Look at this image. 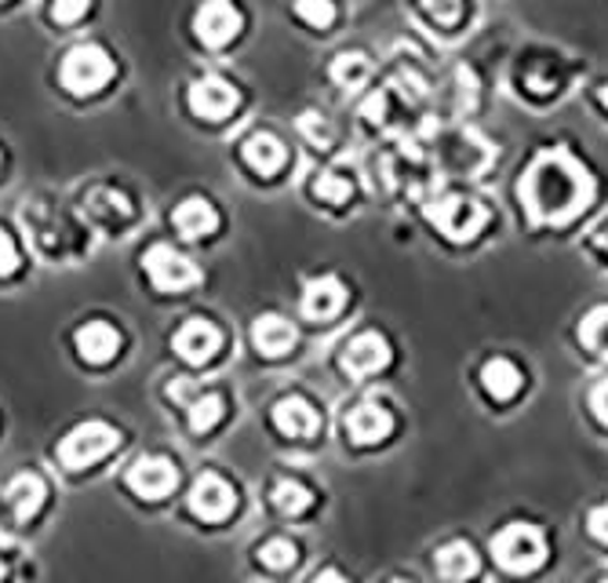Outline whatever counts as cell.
Instances as JSON below:
<instances>
[{
	"mask_svg": "<svg viewBox=\"0 0 608 583\" xmlns=\"http://www.w3.org/2000/svg\"><path fill=\"white\" fill-rule=\"evenodd\" d=\"M521 384H524L521 368L507 358H492L481 368V387L488 390V398H496V401H510L521 390Z\"/></svg>",
	"mask_w": 608,
	"mask_h": 583,
	"instance_id": "7402d4cb",
	"label": "cell"
},
{
	"mask_svg": "<svg viewBox=\"0 0 608 583\" xmlns=\"http://www.w3.org/2000/svg\"><path fill=\"white\" fill-rule=\"evenodd\" d=\"M237 30H241V11H237L230 0H205V4L194 11V33L200 44L222 47L226 41L237 37Z\"/></svg>",
	"mask_w": 608,
	"mask_h": 583,
	"instance_id": "52a82bcc",
	"label": "cell"
},
{
	"mask_svg": "<svg viewBox=\"0 0 608 583\" xmlns=\"http://www.w3.org/2000/svg\"><path fill=\"white\" fill-rule=\"evenodd\" d=\"M85 212L99 223V226H124L131 219V205L121 190H110V186H95L88 190L85 197Z\"/></svg>",
	"mask_w": 608,
	"mask_h": 583,
	"instance_id": "ffe728a7",
	"label": "cell"
},
{
	"mask_svg": "<svg viewBox=\"0 0 608 583\" xmlns=\"http://www.w3.org/2000/svg\"><path fill=\"white\" fill-rule=\"evenodd\" d=\"M295 15H300L306 26L328 30L332 22H336V4H332V0H295Z\"/></svg>",
	"mask_w": 608,
	"mask_h": 583,
	"instance_id": "f1b7e54d",
	"label": "cell"
},
{
	"mask_svg": "<svg viewBox=\"0 0 608 583\" xmlns=\"http://www.w3.org/2000/svg\"><path fill=\"white\" fill-rule=\"evenodd\" d=\"M273 427L284 438H314L317 434V409L306 398H281L273 404Z\"/></svg>",
	"mask_w": 608,
	"mask_h": 583,
	"instance_id": "2e32d148",
	"label": "cell"
},
{
	"mask_svg": "<svg viewBox=\"0 0 608 583\" xmlns=\"http://www.w3.org/2000/svg\"><path fill=\"white\" fill-rule=\"evenodd\" d=\"M390 431H393V415L379 401H361L347 415V434H350V442H357V445L383 442Z\"/></svg>",
	"mask_w": 608,
	"mask_h": 583,
	"instance_id": "9a60e30c",
	"label": "cell"
},
{
	"mask_svg": "<svg viewBox=\"0 0 608 583\" xmlns=\"http://www.w3.org/2000/svg\"><path fill=\"white\" fill-rule=\"evenodd\" d=\"M121 445V434L113 431L110 423L102 420H88V423H77L63 442H58V463L66 471H85L91 463H99L102 456Z\"/></svg>",
	"mask_w": 608,
	"mask_h": 583,
	"instance_id": "3957f363",
	"label": "cell"
},
{
	"mask_svg": "<svg viewBox=\"0 0 608 583\" xmlns=\"http://www.w3.org/2000/svg\"><path fill=\"white\" fill-rule=\"evenodd\" d=\"M350 194H354V186L350 180H343L339 172H321L314 180V197L328 201V205H343V201H350Z\"/></svg>",
	"mask_w": 608,
	"mask_h": 583,
	"instance_id": "83f0119b",
	"label": "cell"
},
{
	"mask_svg": "<svg viewBox=\"0 0 608 583\" xmlns=\"http://www.w3.org/2000/svg\"><path fill=\"white\" fill-rule=\"evenodd\" d=\"M393 583H409V580H393Z\"/></svg>",
	"mask_w": 608,
	"mask_h": 583,
	"instance_id": "f35d334b",
	"label": "cell"
},
{
	"mask_svg": "<svg viewBox=\"0 0 608 583\" xmlns=\"http://www.w3.org/2000/svg\"><path fill=\"white\" fill-rule=\"evenodd\" d=\"M579 339H583V347L594 350L598 358H608V306H594V311L583 317Z\"/></svg>",
	"mask_w": 608,
	"mask_h": 583,
	"instance_id": "484cf974",
	"label": "cell"
},
{
	"mask_svg": "<svg viewBox=\"0 0 608 583\" xmlns=\"http://www.w3.org/2000/svg\"><path fill=\"white\" fill-rule=\"evenodd\" d=\"M128 489L142 499H164L178 482V471L172 460L164 456H142L128 467Z\"/></svg>",
	"mask_w": 608,
	"mask_h": 583,
	"instance_id": "9c48e42d",
	"label": "cell"
},
{
	"mask_svg": "<svg viewBox=\"0 0 608 583\" xmlns=\"http://www.w3.org/2000/svg\"><path fill=\"white\" fill-rule=\"evenodd\" d=\"M259 558H262V565H270V569H289L295 562V543L292 540H270L259 551Z\"/></svg>",
	"mask_w": 608,
	"mask_h": 583,
	"instance_id": "f546056e",
	"label": "cell"
},
{
	"mask_svg": "<svg viewBox=\"0 0 608 583\" xmlns=\"http://www.w3.org/2000/svg\"><path fill=\"white\" fill-rule=\"evenodd\" d=\"M431 219L437 230H445L452 241H470L474 234H481V226L488 223V212L481 201H474L467 194H445L431 208Z\"/></svg>",
	"mask_w": 608,
	"mask_h": 583,
	"instance_id": "5b68a950",
	"label": "cell"
},
{
	"mask_svg": "<svg viewBox=\"0 0 608 583\" xmlns=\"http://www.w3.org/2000/svg\"><path fill=\"white\" fill-rule=\"evenodd\" d=\"M590 409H594V415L608 427V379L605 384H598L594 387V395H590Z\"/></svg>",
	"mask_w": 608,
	"mask_h": 583,
	"instance_id": "e575fe53",
	"label": "cell"
},
{
	"mask_svg": "<svg viewBox=\"0 0 608 583\" xmlns=\"http://www.w3.org/2000/svg\"><path fill=\"white\" fill-rule=\"evenodd\" d=\"M492 554L507 573L524 576V573H535L546 562V540L529 521H510L507 529H499L492 537Z\"/></svg>",
	"mask_w": 608,
	"mask_h": 583,
	"instance_id": "7a4b0ae2",
	"label": "cell"
},
{
	"mask_svg": "<svg viewBox=\"0 0 608 583\" xmlns=\"http://www.w3.org/2000/svg\"><path fill=\"white\" fill-rule=\"evenodd\" d=\"M420 4L434 22H441V26H452V22H459L463 15V0H420Z\"/></svg>",
	"mask_w": 608,
	"mask_h": 583,
	"instance_id": "1f68e13d",
	"label": "cell"
},
{
	"mask_svg": "<svg viewBox=\"0 0 608 583\" xmlns=\"http://www.w3.org/2000/svg\"><path fill=\"white\" fill-rule=\"evenodd\" d=\"M343 303H347V284H343L339 278H332V273H325V278H314L306 281L303 289V314L310 321H332Z\"/></svg>",
	"mask_w": 608,
	"mask_h": 583,
	"instance_id": "4fadbf2b",
	"label": "cell"
},
{
	"mask_svg": "<svg viewBox=\"0 0 608 583\" xmlns=\"http://www.w3.org/2000/svg\"><path fill=\"white\" fill-rule=\"evenodd\" d=\"M237 102H241V95H237V88L222 77L208 74L189 85V110L197 117H205V121H226V117L237 110Z\"/></svg>",
	"mask_w": 608,
	"mask_h": 583,
	"instance_id": "ba28073f",
	"label": "cell"
},
{
	"mask_svg": "<svg viewBox=\"0 0 608 583\" xmlns=\"http://www.w3.org/2000/svg\"><path fill=\"white\" fill-rule=\"evenodd\" d=\"M19 270V248L11 241V234L0 226V278H8V273Z\"/></svg>",
	"mask_w": 608,
	"mask_h": 583,
	"instance_id": "d6a6232c",
	"label": "cell"
},
{
	"mask_svg": "<svg viewBox=\"0 0 608 583\" xmlns=\"http://www.w3.org/2000/svg\"><path fill=\"white\" fill-rule=\"evenodd\" d=\"M222 347V332L211 325L205 317H189L183 328L175 332V350L178 358L189 361V365H205L219 354Z\"/></svg>",
	"mask_w": 608,
	"mask_h": 583,
	"instance_id": "8fae6325",
	"label": "cell"
},
{
	"mask_svg": "<svg viewBox=\"0 0 608 583\" xmlns=\"http://www.w3.org/2000/svg\"><path fill=\"white\" fill-rule=\"evenodd\" d=\"M365 77H368V58L361 52H347V55H339L336 63H332V80H336L339 88L365 85Z\"/></svg>",
	"mask_w": 608,
	"mask_h": 583,
	"instance_id": "4316f807",
	"label": "cell"
},
{
	"mask_svg": "<svg viewBox=\"0 0 608 583\" xmlns=\"http://www.w3.org/2000/svg\"><path fill=\"white\" fill-rule=\"evenodd\" d=\"M524 201L532 219L540 223H565L594 201V180L583 164L565 150L543 153L524 175Z\"/></svg>",
	"mask_w": 608,
	"mask_h": 583,
	"instance_id": "6da1fadb",
	"label": "cell"
},
{
	"mask_svg": "<svg viewBox=\"0 0 608 583\" xmlns=\"http://www.w3.org/2000/svg\"><path fill=\"white\" fill-rule=\"evenodd\" d=\"M601 583H608V576H605V580H601Z\"/></svg>",
	"mask_w": 608,
	"mask_h": 583,
	"instance_id": "ab89813d",
	"label": "cell"
},
{
	"mask_svg": "<svg viewBox=\"0 0 608 583\" xmlns=\"http://www.w3.org/2000/svg\"><path fill=\"white\" fill-rule=\"evenodd\" d=\"M88 8H91V0H52V19L58 26H74V22L88 15Z\"/></svg>",
	"mask_w": 608,
	"mask_h": 583,
	"instance_id": "4dcf8cb0",
	"label": "cell"
},
{
	"mask_svg": "<svg viewBox=\"0 0 608 583\" xmlns=\"http://www.w3.org/2000/svg\"><path fill=\"white\" fill-rule=\"evenodd\" d=\"M169 395L178 398V401H186L189 427H194L197 434L211 431V427H216L222 420V412H226V404H222L219 395H194L189 398V379H175V384L169 387Z\"/></svg>",
	"mask_w": 608,
	"mask_h": 583,
	"instance_id": "ac0fdd59",
	"label": "cell"
},
{
	"mask_svg": "<svg viewBox=\"0 0 608 583\" xmlns=\"http://www.w3.org/2000/svg\"><path fill=\"white\" fill-rule=\"evenodd\" d=\"M77 354L88 365H106L113 361V354L121 350V332H117L110 321H88V325L77 328Z\"/></svg>",
	"mask_w": 608,
	"mask_h": 583,
	"instance_id": "5bb4252c",
	"label": "cell"
},
{
	"mask_svg": "<svg viewBox=\"0 0 608 583\" xmlns=\"http://www.w3.org/2000/svg\"><path fill=\"white\" fill-rule=\"evenodd\" d=\"M437 573L445 580H467L478 573V554H474V547L467 540H452L437 551Z\"/></svg>",
	"mask_w": 608,
	"mask_h": 583,
	"instance_id": "cb8c5ba5",
	"label": "cell"
},
{
	"mask_svg": "<svg viewBox=\"0 0 608 583\" xmlns=\"http://www.w3.org/2000/svg\"><path fill=\"white\" fill-rule=\"evenodd\" d=\"M314 583H347V580H343V576L336 573V569H325L321 576H314Z\"/></svg>",
	"mask_w": 608,
	"mask_h": 583,
	"instance_id": "8d00e7d4",
	"label": "cell"
},
{
	"mask_svg": "<svg viewBox=\"0 0 608 583\" xmlns=\"http://www.w3.org/2000/svg\"><path fill=\"white\" fill-rule=\"evenodd\" d=\"M245 161H248V169L259 172V175H278L281 164H284L281 139L270 136V132H256L245 142Z\"/></svg>",
	"mask_w": 608,
	"mask_h": 583,
	"instance_id": "603a6c76",
	"label": "cell"
},
{
	"mask_svg": "<svg viewBox=\"0 0 608 583\" xmlns=\"http://www.w3.org/2000/svg\"><path fill=\"white\" fill-rule=\"evenodd\" d=\"M44 496H47V489H44V482L37 478V474H15L11 478V485H8V504H11V510H15V518L19 521H30L37 510L44 507Z\"/></svg>",
	"mask_w": 608,
	"mask_h": 583,
	"instance_id": "44dd1931",
	"label": "cell"
},
{
	"mask_svg": "<svg viewBox=\"0 0 608 583\" xmlns=\"http://www.w3.org/2000/svg\"><path fill=\"white\" fill-rule=\"evenodd\" d=\"M587 529H590V537H594V540L608 543V499H605L601 507H594V510H590V518H587Z\"/></svg>",
	"mask_w": 608,
	"mask_h": 583,
	"instance_id": "836d02e7",
	"label": "cell"
},
{
	"mask_svg": "<svg viewBox=\"0 0 608 583\" xmlns=\"http://www.w3.org/2000/svg\"><path fill=\"white\" fill-rule=\"evenodd\" d=\"M234 507H237V493L219 478V474H200L194 482V489H189V510L205 521L230 518Z\"/></svg>",
	"mask_w": 608,
	"mask_h": 583,
	"instance_id": "30bf717a",
	"label": "cell"
},
{
	"mask_svg": "<svg viewBox=\"0 0 608 583\" xmlns=\"http://www.w3.org/2000/svg\"><path fill=\"white\" fill-rule=\"evenodd\" d=\"M142 270L150 273L153 289H161V292H186L200 281L197 263H189L186 256H178L175 248H169V245L146 248V256H142Z\"/></svg>",
	"mask_w": 608,
	"mask_h": 583,
	"instance_id": "8992f818",
	"label": "cell"
},
{
	"mask_svg": "<svg viewBox=\"0 0 608 583\" xmlns=\"http://www.w3.org/2000/svg\"><path fill=\"white\" fill-rule=\"evenodd\" d=\"M113 77V58L102 52L99 44H77L69 47L63 66H58V80L74 95H95L110 85Z\"/></svg>",
	"mask_w": 608,
	"mask_h": 583,
	"instance_id": "277c9868",
	"label": "cell"
},
{
	"mask_svg": "<svg viewBox=\"0 0 608 583\" xmlns=\"http://www.w3.org/2000/svg\"><path fill=\"white\" fill-rule=\"evenodd\" d=\"M387 365H390V343L379 336V332H361V336H354L347 343V350H343V368L357 379L383 373Z\"/></svg>",
	"mask_w": 608,
	"mask_h": 583,
	"instance_id": "7c38bea8",
	"label": "cell"
},
{
	"mask_svg": "<svg viewBox=\"0 0 608 583\" xmlns=\"http://www.w3.org/2000/svg\"><path fill=\"white\" fill-rule=\"evenodd\" d=\"M172 223H175V230L186 237V241H197V237H208V234H216V226H219V212L211 201L205 197H186L183 205H178L172 212Z\"/></svg>",
	"mask_w": 608,
	"mask_h": 583,
	"instance_id": "e0dca14e",
	"label": "cell"
},
{
	"mask_svg": "<svg viewBox=\"0 0 608 583\" xmlns=\"http://www.w3.org/2000/svg\"><path fill=\"white\" fill-rule=\"evenodd\" d=\"M590 248H594V252H601V256L608 259V223L601 226V230H598V234H594V237H590Z\"/></svg>",
	"mask_w": 608,
	"mask_h": 583,
	"instance_id": "d590c367",
	"label": "cell"
},
{
	"mask_svg": "<svg viewBox=\"0 0 608 583\" xmlns=\"http://www.w3.org/2000/svg\"><path fill=\"white\" fill-rule=\"evenodd\" d=\"M252 343L259 354H267V358H281V354H289L295 347L292 321H284L281 314H262L252 325Z\"/></svg>",
	"mask_w": 608,
	"mask_h": 583,
	"instance_id": "d6986e66",
	"label": "cell"
},
{
	"mask_svg": "<svg viewBox=\"0 0 608 583\" xmlns=\"http://www.w3.org/2000/svg\"><path fill=\"white\" fill-rule=\"evenodd\" d=\"M601 102H605V106H608V85H605V88H601Z\"/></svg>",
	"mask_w": 608,
	"mask_h": 583,
	"instance_id": "74e56055",
	"label": "cell"
},
{
	"mask_svg": "<svg viewBox=\"0 0 608 583\" xmlns=\"http://www.w3.org/2000/svg\"><path fill=\"white\" fill-rule=\"evenodd\" d=\"M270 499H273V507H278L281 515H289V518L303 515V510H310V504H314L310 489L303 482H295V478H281L278 485H273Z\"/></svg>",
	"mask_w": 608,
	"mask_h": 583,
	"instance_id": "d4e9b609",
	"label": "cell"
}]
</instances>
